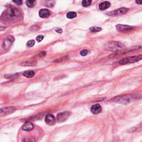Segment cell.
Wrapping results in <instances>:
<instances>
[{
  "label": "cell",
  "instance_id": "6da1fadb",
  "mask_svg": "<svg viewBox=\"0 0 142 142\" xmlns=\"http://www.w3.org/2000/svg\"><path fill=\"white\" fill-rule=\"evenodd\" d=\"M142 99V94H130L123 95V96L117 97L113 99L115 102L121 103V104H128L132 101Z\"/></svg>",
  "mask_w": 142,
  "mask_h": 142
},
{
  "label": "cell",
  "instance_id": "7a4b0ae2",
  "mask_svg": "<svg viewBox=\"0 0 142 142\" xmlns=\"http://www.w3.org/2000/svg\"><path fill=\"white\" fill-rule=\"evenodd\" d=\"M106 50L112 52H117L119 51L125 50V47L123 44L118 42L111 41L105 45Z\"/></svg>",
  "mask_w": 142,
  "mask_h": 142
},
{
  "label": "cell",
  "instance_id": "3957f363",
  "mask_svg": "<svg viewBox=\"0 0 142 142\" xmlns=\"http://www.w3.org/2000/svg\"><path fill=\"white\" fill-rule=\"evenodd\" d=\"M142 60V55H138L123 58L119 61V64H127L129 63H133Z\"/></svg>",
  "mask_w": 142,
  "mask_h": 142
},
{
  "label": "cell",
  "instance_id": "277c9868",
  "mask_svg": "<svg viewBox=\"0 0 142 142\" xmlns=\"http://www.w3.org/2000/svg\"><path fill=\"white\" fill-rule=\"evenodd\" d=\"M129 11V9H127V8H121V9H117L114 11L111 12H109L108 13V15L109 16H121L124 15V14L126 13L127 12Z\"/></svg>",
  "mask_w": 142,
  "mask_h": 142
},
{
  "label": "cell",
  "instance_id": "5b68a950",
  "mask_svg": "<svg viewBox=\"0 0 142 142\" xmlns=\"http://www.w3.org/2000/svg\"><path fill=\"white\" fill-rule=\"evenodd\" d=\"M15 111L16 108L12 106L2 108L0 110V115H1V116H5V115L11 114V113L14 112Z\"/></svg>",
  "mask_w": 142,
  "mask_h": 142
},
{
  "label": "cell",
  "instance_id": "8992f818",
  "mask_svg": "<svg viewBox=\"0 0 142 142\" xmlns=\"http://www.w3.org/2000/svg\"><path fill=\"white\" fill-rule=\"evenodd\" d=\"M71 113L70 112H64L62 113H60L57 114V119L59 122H63L68 118V117L70 116Z\"/></svg>",
  "mask_w": 142,
  "mask_h": 142
},
{
  "label": "cell",
  "instance_id": "52a82bcc",
  "mask_svg": "<svg viewBox=\"0 0 142 142\" xmlns=\"http://www.w3.org/2000/svg\"><path fill=\"white\" fill-rule=\"evenodd\" d=\"M118 31L121 32H127L130 31L133 29V27L128 25H118L116 26Z\"/></svg>",
  "mask_w": 142,
  "mask_h": 142
},
{
  "label": "cell",
  "instance_id": "ba28073f",
  "mask_svg": "<svg viewBox=\"0 0 142 142\" xmlns=\"http://www.w3.org/2000/svg\"><path fill=\"white\" fill-rule=\"evenodd\" d=\"M45 122L48 125H54L56 123L55 117L51 114H47L45 118Z\"/></svg>",
  "mask_w": 142,
  "mask_h": 142
},
{
  "label": "cell",
  "instance_id": "9c48e42d",
  "mask_svg": "<svg viewBox=\"0 0 142 142\" xmlns=\"http://www.w3.org/2000/svg\"><path fill=\"white\" fill-rule=\"evenodd\" d=\"M91 110L93 114H97L102 112V107H101V105L99 104H96L92 105L91 108Z\"/></svg>",
  "mask_w": 142,
  "mask_h": 142
},
{
  "label": "cell",
  "instance_id": "30bf717a",
  "mask_svg": "<svg viewBox=\"0 0 142 142\" xmlns=\"http://www.w3.org/2000/svg\"><path fill=\"white\" fill-rule=\"evenodd\" d=\"M33 128L34 125L31 122H27L22 125V129L25 131H30L33 129Z\"/></svg>",
  "mask_w": 142,
  "mask_h": 142
},
{
  "label": "cell",
  "instance_id": "8fae6325",
  "mask_svg": "<svg viewBox=\"0 0 142 142\" xmlns=\"http://www.w3.org/2000/svg\"><path fill=\"white\" fill-rule=\"evenodd\" d=\"M50 15V11L47 9H41L39 11V16L41 18H47Z\"/></svg>",
  "mask_w": 142,
  "mask_h": 142
},
{
  "label": "cell",
  "instance_id": "7c38bea8",
  "mask_svg": "<svg viewBox=\"0 0 142 142\" xmlns=\"http://www.w3.org/2000/svg\"><path fill=\"white\" fill-rule=\"evenodd\" d=\"M111 3L108 1H104L103 2L100 3L99 5V9L101 10H105L110 7Z\"/></svg>",
  "mask_w": 142,
  "mask_h": 142
},
{
  "label": "cell",
  "instance_id": "4fadbf2b",
  "mask_svg": "<svg viewBox=\"0 0 142 142\" xmlns=\"http://www.w3.org/2000/svg\"><path fill=\"white\" fill-rule=\"evenodd\" d=\"M23 75L27 78H32L34 76L35 72L33 71H26L23 72Z\"/></svg>",
  "mask_w": 142,
  "mask_h": 142
},
{
  "label": "cell",
  "instance_id": "5bb4252c",
  "mask_svg": "<svg viewBox=\"0 0 142 142\" xmlns=\"http://www.w3.org/2000/svg\"><path fill=\"white\" fill-rule=\"evenodd\" d=\"M37 64V62L36 61H31V62H23L20 63V65L24 67L26 66H33Z\"/></svg>",
  "mask_w": 142,
  "mask_h": 142
},
{
  "label": "cell",
  "instance_id": "9a60e30c",
  "mask_svg": "<svg viewBox=\"0 0 142 142\" xmlns=\"http://www.w3.org/2000/svg\"><path fill=\"white\" fill-rule=\"evenodd\" d=\"M77 17V13L75 12H70L67 15V17L69 19H72Z\"/></svg>",
  "mask_w": 142,
  "mask_h": 142
},
{
  "label": "cell",
  "instance_id": "2e32d148",
  "mask_svg": "<svg viewBox=\"0 0 142 142\" xmlns=\"http://www.w3.org/2000/svg\"><path fill=\"white\" fill-rule=\"evenodd\" d=\"M92 0H83L82 1V6L83 7H88L92 3Z\"/></svg>",
  "mask_w": 142,
  "mask_h": 142
},
{
  "label": "cell",
  "instance_id": "e0dca14e",
  "mask_svg": "<svg viewBox=\"0 0 142 142\" xmlns=\"http://www.w3.org/2000/svg\"><path fill=\"white\" fill-rule=\"evenodd\" d=\"M102 30V28L99 27H96V26H94V27H92L90 28V31L93 32H100Z\"/></svg>",
  "mask_w": 142,
  "mask_h": 142
},
{
  "label": "cell",
  "instance_id": "ac0fdd59",
  "mask_svg": "<svg viewBox=\"0 0 142 142\" xmlns=\"http://www.w3.org/2000/svg\"><path fill=\"white\" fill-rule=\"evenodd\" d=\"M34 43H35V41L34 40H30L28 41L27 43V46L28 47H32L34 45Z\"/></svg>",
  "mask_w": 142,
  "mask_h": 142
},
{
  "label": "cell",
  "instance_id": "d6986e66",
  "mask_svg": "<svg viewBox=\"0 0 142 142\" xmlns=\"http://www.w3.org/2000/svg\"><path fill=\"white\" fill-rule=\"evenodd\" d=\"M80 54H81V55L82 56H86L87 54H88V51L86 50H82V51L81 52Z\"/></svg>",
  "mask_w": 142,
  "mask_h": 142
},
{
  "label": "cell",
  "instance_id": "ffe728a7",
  "mask_svg": "<svg viewBox=\"0 0 142 142\" xmlns=\"http://www.w3.org/2000/svg\"><path fill=\"white\" fill-rule=\"evenodd\" d=\"M43 38H44V37L42 35H39V36H37V38H36V40H37V41L38 42H41L42 40L43 39Z\"/></svg>",
  "mask_w": 142,
  "mask_h": 142
},
{
  "label": "cell",
  "instance_id": "44dd1931",
  "mask_svg": "<svg viewBox=\"0 0 142 142\" xmlns=\"http://www.w3.org/2000/svg\"><path fill=\"white\" fill-rule=\"evenodd\" d=\"M26 5H27V6L29 7H32L34 6V3L31 2H30L28 1H26Z\"/></svg>",
  "mask_w": 142,
  "mask_h": 142
},
{
  "label": "cell",
  "instance_id": "7402d4cb",
  "mask_svg": "<svg viewBox=\"0 0 142 142\" xmlns=\"http://www.w3.org/2000/svg\"><path fill=\"white\" fill-rule=\"evenodd\" d=\"M7 40H9L10 41H11L12 42L15 41V38H14L13 36H8L7 37Z\"/></svg>",
  "mask_w": 142,
  "mask_h": 142
},
{
  "label": "cell",
  "instance_id": "603a6c76",
  "mask_svg": "<svg viewBox=\"0 0 142 142\" xmlns=\"http://www.w3.org/2000/svg\"><path fill=\"white\" fill-rule=\"evenodd\" d=\"M13 1L18 5H21L22 4V0H13Z\"/></svg>",
  "mask_w": 142,
  "mask_h": 142
},
{
  "label": "cell",
  "instance_id": "cb8c5ba5",
  "mask_svg": "<svg viewBox=\"0 0 142 142\" xmlns=\"http://www.w3.org/2000/svg\"><path fill=\"white\" fill-rule=\"evenodd\" d=\"M136 130V128L135 127H134V128H132L130 129L129 130H128V132H133L134 131H135Z\"/></svg>",
  "mask_w": 142,
  "mask_h": 142
},
{
  "label": "cell",
  "instance_id": "d4e9b609",
  "mask_svg": "<svg viewBox=\"0 0 142 142\" xmlns=\"http://www.w3.org/2000/svg\"><path fill=\"white\" fill-rule=\"evenodd\" d=\"M136 3L139 5H142V0H136Z\"/></svg>",
  "mask_w": 142,
  "mask_h": 142
},
{
  "label": "cell",
  "instance_id": "484cf974",
  "mask_svg": "<svg viewBox=\"0 0 142 142\" xmlns=\"http://www.w3.org/2000/svg\"><path fill=\"white\" fill-rule=\"evenodd\" d=\"M56 31L57 32H58V33H62V30L61 29V28H58V29L56 30Z\"/></svg>",
  "mask_w": 142,
  "mask_h": 142
},
{
  "label": "cell",
  "instance_id": "4316f807",
  "mask_svg": "<svg viewBox=\"0 0 142 142\" xmlns=\"http://www.w3.org/2000/svg\"><path fill=\"white\" fill-rule=\"evenodd\" d=\"M46 55V52H42L40 53V56H44Z\"/></svg>",
  "mask_w": 142,
  "mask_h": 142
},
{
  "label": "cell",
  "instance_id": "83f0119b",
  "mask_svg": "<svg viewBox=\"0 0 142 142\" xmlns=\"http://www.w3.org/2000/svg\"><path fill=\"white\" fill-rule=\"evenodd\" d=\"M27 1H28L30 2H34V1H35V0H27Z\"/></svg>",
  "mask_w": 142,
  "mask_h": 142
}]
</instances>
